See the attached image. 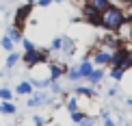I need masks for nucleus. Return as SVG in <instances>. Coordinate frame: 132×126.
I'll use <instances>...</instances> for the list:
<instances>
[{"label":"nucleus","mask_w":132,"mask_h":126,"mask_svg":"<svg viewBox=\"0 0 132 126\" xmlns=\"http://www.w3.org/2000/svg\"><path fill=\"white\" fill-rule=\"evenodd\" d=\"M128 24V13L121 4H111L102 13V28L106 33H121V28Z\"/></svg>","instance_id":"f257e3e1"},{"label":"nucleus","mask_w":132,"mask_h":126,"mask_svg":"<svg viewBox=\"0 0 132 126\" xmlns=\"http://www.w3.org/2000/svg\"><path fill=\"white\" fill-rule=\"evenodd\" d=\"M50 61V50L48 48H35L30 52H22V63L26 70H32L39 63H48Z\"/></svg>","instance_id":"f03ea898"},{"label":"nucleus","mask_w":132,"mask_h":126,"mask_svg":"<svg viewBox=\"0 0 132 126\" xmlns=\"http://www.w3.org/2000/svg\"><path fill=\"white\" fill-rule=\"evenodd\" d=\"M87 59H91L95 68H108V65L113 63V50L102 48V46L91 48V50H89V57H87Z\"/></svg>","instance_id":"7ed1b4c3"},{"label":"nucleus","mask_w":132,"mask_h":126,"mask_svg":"<svg viewBox=\"0 0 132 126\" xmlns=\"http://www.w3.org/2000/svg\"><path fill=\"white\" fill-rule=\"evenodd\" d=\"M30 13H32V4H28V2L20 4V7L15 9V13H13V26L20 28V31H24V26H26V22H28Z\"/></svg>","instance_id":"20e7f679"},{"label":"nucleus","mask_w":132,"mask_h":126,"mask_svg":"<svg viewBox=\"0 0 132 126\" xmlns=\"http://www.w3.org/2000/svg\"><path fill=\"white\" fill-rule=\"evenodd\" d=\"M82 20H85V24L93 26V28H102V13L100 11H95L93 7L89 4H82Z\"/></svg>","instance_id":"39448f33"},{"label":"nucleus","mask_w":132,"mask_h":126,"mask_svg":"<svg viewBox=\"0 0 132 126\" xmlns=\"http://www.w3.org/2000/svg\"><path fill=\"white\" fill-rule=\"evenodd\" d=\"M78 50V46H76V39L71 35H63V46H61V54L63 59H71Z\"/></svg>","instance_id":"423d86ee"},{"label":"nucleus","mask_w":132,"mask_h":126,"mask_svg":"<svg viewBox=\"0 0 132 126\" xmlns=\"http://www.w3.org/2000/svg\"><path fill=\"white\" fill-rule=\"evenodd\" d=\"M50 102V94H46V91H32L28 96V100H26V107H43Z\"/></svg>","instance_id":"0eeeda50"},{"label":"nucleus","mask_w":132,"mask_h":126,"mask_svg":"<svg viewBox=\"0 0 132 126\" xmlns=\"http://www.w3.org/2000/svg\"><path fill=\"white\" fill-rule=\"evenodd\" d=\"M97 43H100L102 48H108V50H115V48L121 43V39L117 37V33H106V35H102L100 39H97Z\"/></svg>","instance_id":"6e6552de"},{"label":"nucleus","mask_w":132,"mask_h":126,"mask_svg":"<svg viewBox=\"0 0 132 126\" xmlns=\"http://www.w3.org/2000/svg\"><path fill=\"white\" fill-rule=\"evenodd\" d=\"M48 70H50V78L52 80H59L61 76H65L67 65H65L63 61H50V63H48Z\"/></svg>","instance_id":"1a4fd4ad"},{"label":"nucleus","mask_w":132,"mask_h":126,"mask_svg":"<svg viewBox=\"0 0 132 126\" xmlns=\"http://www.w3.org/2000/svg\"><path fill=\"white\" fill-rule=\"evenodd\" d=\"M104 76H106V72H104V68H95V70H93V72H91L89 76H87L85 80H89V85L97 87V85H100L102 80H104Z\"/></svg>","instance_id":"9d476101"},{"label":"nucleus","mask_w":132,"mask_h":126,"mask_svg":"<svg viewBox=\"0 0 132 126\" xmlns=\"http://www.w3.org/2000/svg\"><path fill=\"white\" fill-rule=\"evenodd\" d=\"M32 91H35V87H32L30 80H20V83L15 85V94L18 96H30Z\"/></svg>","instance_id":"9b49d317"},{"label":"nucleus","mask_w":132,"mask_h":126,"mask_svg":"<svg viewBox=\"0 0 132 126\" xmlns=\"http://www.w3.org/2000/svg\"><path fill=\"white\" fill-rule=\"evenodd\" d=\"M22 61V54L20 52H7V59H4V70H13L15 65H18Z\"/></svg>","instance_id":"f8f14e48"},{"label":"nucleus","mask_w":132,"mask_h":126,"mask_svg":"<svg viewBox=\"0 0 132 126\" xmlns=\"http://www.w3.org/2000/svg\"><path fill=\"white\" fill-rule=\"evenodd\" d=\"M0 113L2 115H15L18 107L13 105V100H0Z\"/></svg>","instance_id":"ddd939ff"},{"label":"nucleus","mask_w":132,"mask_h":126,"mask_svg":"<svg viewBox=\"0 0 132 126\" xmlns=\"http://www.w3.org/2000/svg\"><path fill=\"white\" fill-rule=\"evenodd\" d=\"M87 4H89V7H93L95 11H100V13H104V11L113 4V0H87Z\"/></svg>","instance_id":"4468645a"},{"label":"nucleus","mask_w":132,"mask_h":126,"mask_svg":"<svg viewBox=\"0 0 132 126\" xmlns=\"http://www.w3.org/2000/svg\"><path fill=\"white\" fill-rule=\"evenodd\" d=\"M74 96H85V98H93L95 96V87H82V85H76L74 87Z\"/></svg>","instance_id":"2eb2a0df"},{"label":"nucleus","mask_w":132,"mask_h":126,"mask_svg":"<svg viewBox=\"0 0 132 126\" xmlns=\"http://www.w3.org/2000/svg\"><path fill=\"white\" fill-rule=\"evenodd\" d=\"M78 70H80V74H82V78H87V76H89L93 70H95V65H93V61L91 59H85V61H82L80 65H78Z\"/></svg>","instance_id":"dca6fc26"},{"label":"nucleus","mask_w":132,"mask_h":126,"mask_svg":"<svg viewBox=\"0 0 132 126\" xmlns=\"http://www.w3.org/2000/svg\"><path fill=\"white\" fill-rule=\"evenodd\" d=\"M65 76H67L71 83H80V80H85V78H82V74H80V70H78V65H74V68H67Z\"/></svg>","instance_id":"f3484780"},{"label":"nucleus","mask_w":132,"mask_h":126,"mask_svg":"<svg viewBox=\"0 0 132 126\" xmlns=\"http://www.w3.org/2000/svg\"><path fill=\"white\" fill-rule=\"evenodd\" d=\"M4 35H9L13 43H20V41H22V37H24V35H22V31H20V28H15L13 24H11L9 28H7V33H4Z\"/></svg>","instance_id":"a211bd4d"},{"label":"nucleus","mask_w":132,"mask_h":126,"mask_svg":"<svg viewBox=\"0 0 132 126\" xmlns=\"http://www.w3.org/2000/svg\"><path fill=\"white\" fill-rule=\"evenodd\" d=\"M108 76H111L113 80H123V76H126V70H121V68H117V65H111V70H108Z\"/></svg>","instance_id":"6ab92c4d"},{"label":"nucleus","mask_w":132,"mask_h":126,"mask_svg":"<svg viewBox=\"0 0 132 126\" xmlns=\"http://www.w3.org/2000/svg\"><path fill=\"white\" fill-rule=\"evenodd\" d=\"M13 46H15V43L11 41V37L9 35H2V39H0V48H2L4 52H13Z\"/></svg>","instance_id":"aec40b11"},{"label":"nucleus","mask_w":132,"mask_h":126,"mask_svg":"<svg viewBox=\"0 0 132 126\" xmlns=\"http://www.w3.org/2000/svg\"><path fill=\"white\" fill-rule=\"evenodd\" d=\"M65 107H67L69 113L78 111V100H76V96H67V98H65Z\"/></svg>","instance_id":"412c9836"},{"label":"nucleus","mask_w":132,"mask_h":126,"mask_svg":"<svg viewBox=\"0 0 132 126\" xmlns=\"http://www.w3.org/2000/svg\"><path fill=\"white\" fill-rule=\"evenodd\" d=\"M61 46H63V35H59V37H54L50 41V48H48V50L50 52H61Z\"/></svg>","instance_id":"4be33fe9"},{"label":"nucleus","mask_w":132,"mask_h":126,"mask_svg":"<svg viewBox=\"0 0 132 126\" xmlns=\"http://www.w3.org/2000/svg\"><path fill=\"white\" fill-rule=\"evenodd\" d=\"M20 43H22V48H24V52H30V50H35V48H37L35 43L28 39V37H22V41H20Z\"/></svg>","instance_id":"5701e85b"},{"label":"nucleus","mask_w":132,"mask_h":126,"mask_svg":"<svg viewBox=\"0 0 132 126\" xmlns=\"http://www.w3.org/2000/svg\"><path fill=\"white\" fill-rule=\"evenodd\" d=\"M0 100H13V91L9 87H0Z\"/></svg>","instance_id":"b1692460"},{"label":"nucleus","mask_w":132,"mask_h":126,"mask_svg":"<svg viewBox=\"0 0 132 126\" xmlns=\"http://www.w3.org/2000/svg\"><path fill=\"white\" fill-rule=\"evenodd\" d=\"M48 87H50V91H52L54 96H59V94H63V87H61V83H59V80H52V83L48 85Z\"/></svg>","instance_id":"393cba45"},{"label":"nucleus","mask_w":132,"mask_h":126,"mask_svg":"<svg viewBox=\"0 0 132 126\" xmlns=\"http://www.w3.org/2000/svg\"><path fill=\"white\" fill-rule=\"evenodd\" d=\"M69 115H71V122H74V124H80L82 122V120H85L87 115H85V113H82L80 111V109H78V111H74V113H69Z\"/></svg>","instance_id":"a878e982"},{"label":"nucleus","mask_w":132,"mask_h":126,"mask_svg":"<svg viewBox=\"0 0 132 126\" xmlns=\"http://www.w3.org/2000/svg\"><path fill=\"white\" fill-rule=\"evenodd\" d=\"M52 2H63V0H37V7H41V9H46V7H50Z\"/></svg>","instance_id":"bb28decb"},{"label":"nucleus","mask_w":132,"mask_h":126,"mask_svg":"<svg viewBox=\"0 0 132 126\" xmlns=\"http://www.w3.org/2000/svg\"><path fill=\"white\" fill-rule=\"evenodd\" d=\"M102 117H104V124H102V126H117V124H115V122H113V120H111V115H108V113H106V111H104V113H102Z\"/></svg>","instance_id":"cd10ccee"},{"label":"nucleus","mask_w":132,"mask_h":126,"mask_svg":"<svg viewBox=\"0 0 132 126\" xmlns=\"http://www.w3.org/2000/svg\"><path fill=\"white\" fill-rule=\"evenodd\" d=\"M78 126H95V117H89V115H87Z\"/></svg>","instance_id":"c85d7f7f"},{"label":"nucleus","mask_w":132,"mask_h":126,"mask_svg":"<svg viewBox=\"0 0 132 126\" xmlns=\"http://www.w3.org/2000/svg\"><path fill=\"white\" fill-rule=\"evenodd\" d=\"M117 85H113V87H108V89H106V94H108V98H115V96H117Z\"/></svg>","instance_id":"c756f323"},{"label":"nucleus","mask_w":132,"mask_h":126,"mask_svg":"<svg viewBox=\"0 0 132 126\" xmlns=\"http://www.w3.org/2000/svg\"><path fill=\"white\" fill-rule=\"evenodd\" d=\"M32 124H35V126H43V124H46V120H43L41 115H35V117H32Z\"/></svg>","instance_id":"7c9ffc66"},{"label":"nucleus","mask_w":132,"mask_h":126,"mask_svg":"<svg viewBox=\"0 0 132 126\" xmlns=\"http://www.w3.org/2000/svg\"><path fill=\"white\" fill-rule=\"evenodd\" d=\"M128 24H130V28H128V39L132 41V15H128Z\"/></svg>","instance_id":"2f4dec72"},{"label":"nucleus","mask_w":132,"mask_h":126,"mask_svg":"<svg viewBox=\"0 0 132 126\" xmlns=\"http://www.w3.org/2000/svg\"><path fill=\"white\" fill-rule=\"evenodd\" d=\"M117 2H119V4H126V7H128V4H130V0H117Z\"/></svg>","instance_id":"473e14b6"},{"label":"nucleus","mask_w":132,"mask_h":126,"mask_svg":"<svg viewBox=\"0 0 132 126\" xmlns=\"http://www.w3.org/2000/svg\"><path fill=\"white\" fill-rule=\"evenodd\" d=\"M26 2H28V4H32V7H35V4H37V0H26Z\"/></svg>","instance_id":"72a5a7b5"},{"label":"nucleus","mask_w":132,"mask_h":126,"mask_svg":"<svg viewBox=\"0 0 132 126\" xmlns=\"http://www.w3.org/2000/svg\"><path fill=\"white\" fill-rule=\"evenodd\" d=\"M126 105H130V107H132V98H128V100H126Z\"/></svg>","instance_id":"f704fd0d"}]
</instances>
